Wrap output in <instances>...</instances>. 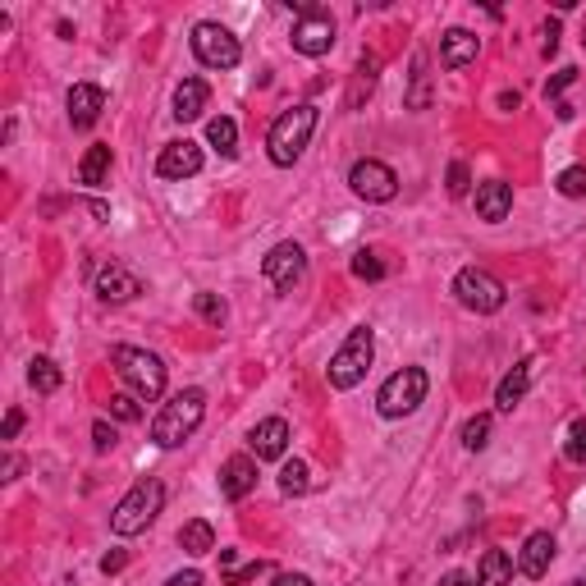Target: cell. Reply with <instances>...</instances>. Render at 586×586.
Returning a JSON list of instances; mask_svg holds the SVG:
<instances>
[{"label":"cell","mask_w":586,"mask_h":586,"mask_svg":"<svg viewBox=\"0 0 586 586\" xmlns=\"http://www.w3.org/2000/svg\"><path fill=\"white\" fill-rule=\"evenodd\" d=\"M307 486H312V472H307L303 458H293V463L280 467V490H284V495H303Z\"/></svg>","instance_id":"f546056e"},{"label":"cell","mask_w":586,"mask_h":586,"mask_svg":"<svg viewBox=\"0 0 586 586\" xmlns=\"http://www.w3.org/2000/svg\"><path fill=\"white\" fill-rule=\"evenodd\" d=\"M490 413H477V417H467V426H463V449H472V454H481V449L490 445Z\"/></svg>","instance_id":"f1b7e54d"},{"label":"cell","mask_w":586,"mask_h":586,"mask_svg":"<svg viewBox=\"0 0 586 586\" xmlns=\"http://www.w3.org/2000/svg\"><path fill=\"white\" fill-rule=\"evenodd\" d=\"M92 289H97L101 303H133L142 293V280L129 271V266H120V261H106L97 271V280H92Z\"/></svg>","instance_id":"7c38bea8"},{"label":"cell","mask_w":586,"mask_h":586,"mask_svg":"<svg viewBox=\"0 0 586 586\" xmlns=\"http://www.w3.org/2000/svg\"><path fill=\"white\" fill-rule=\"evenodd\" d=\"M110 367L120 371V380L129 385V394H138L142 403H156L165 394V362L147 348L115 344L110 348Z\"/></svg>","instance_id":"7a4b0ae2"},{"label":"cell","mask_w":586,"mask_h":586,"mask_svg":"<svg viewBox=\"0 0 586 586\" xmlns=\"http://www.w3.org/2000/svg\"><path fill=\"white\" fill-rule=\"evenodd\" d=\"M124 564H129V554H124V550H110L106 559H101V573H120Z\"/></svg>","instance_id":"7bdbcfd3"},{"label":"cell","mask_w":586,"mask_h":586,"mask_svg":"<svg viewBox=\"0 0 586 586\" xmlns=\"http://www.w3.org/2000/svg\"><path fill=\"white\" fill-rule=\"evenodd\" d=\"M554 188H559L564 197H586V165H568V170H559Z\"/></svg>","instance_id":"1f68e13d"},{"label":"cell","mask_w":586,"mask_h":586,"mask_svg":"<svg viewBox=\"0 0 586 586\" xmlns=\"http://www.w3.org/2000/svg\"><path fill=\"white\" fill-rule=\"evenodd\" d=\"M316 120H321V110L316 106H293L271 124V133H266V152H271V161L280 165V170H289V165L307 152V142H312V133H316Z\"/></svg>","instance_id":"3957f363"},{"label":"cell","mask_w":586,"mask_h":586,"mask_svg":"<svg viewBox=\"0 0 586 586\" xmlns=\"http://www.w3.org/2000/svg\"><path fill=\"white\" fill-rule=\"evenodd\" d=\"M564 458H568V463H577V467H586V422H573V426H568Z\"/></svg>","instance_id":"836d02e7"},{"label":"cell","mask_w":586,"mask_h":586,"mask_svg":"<svg viewBox=\"0 0 586 586\" xmlns=\"http://www.w3.org/2000/svg\"><path fill=\"white\" fill-rule=\"evenodd\" d=\"M554 536L550 532H532L527 541H522V550H518V573L522 577H532V582H541L545 573H550V564H554Z\"/></svg>","instance_id":"e0dca14e"},{"label":"cell","mask_w":586,"mask_h":586,"mask_svg":"<svg viewBox=\"0 0 586 586\" xmlns=\"http://www.w3.org/2000/svg\"><path fill=\"white\" fill-rule=\"evenodd\" d=\"M271 586H316V582H312L307 573H275Z\"/></svg>","instance_id":"60d3db41"},{"label":"cell","mask_w":586,"mask_h":586,"mask_svg":"<svg viewBox=\"0 0 586 586\" xmlns=\"http://www.w3.org/2000/svg\"><path fill=\"white\" fill-rule=\"evenodd\" d=\"M248 445H252V458L257 463H275V458H284V449H289V422L284 417H266V422L252 426L248 435Z\"/></svg>","instance_id":"9a60e30c"},{"label":"cell","mask_w":586,"mask_h":586,"mask_svg":"<svg viewBox=\"0 0 586 586\" xmlns=\"http://www.w3.org/2000/svg\"><path fill=\"white\" fill-rule=\"evenodd\" d=\"M527 390H532V358H522L518 367L500 380V390H495V408H500V413H513V408L527 399Z\"/></svg>","instance_id":"44dd1931"},{"label":"cell","mask_w":586,"mask_h":586,"mask_svg":"<svg viewBox=\"0 0 586 586\" xmlns=\"http://www.w3.org/2000/svg\"><path fill=\"white\" fill-rule=\"evenodd\" d=\"M568 586H586V577H573V582H568Z\"/></svg>","instance_id":"c3c4849f"},{"label":"cell","mask_w":586,"mask_h":586,"mask_svg":"<svg viewBox=\"0 0 586 586\" xmlns=\"http://www.w3.org/2000/svg\"><path fill=\"white\" fill-rule=\"evenodd\" d=\"M376 78H380V55H376V51H362V60H358V78H353V92H348V110H358V106H362V97H371Z\"/></svg>","instance_id":"cb8c5ba5"},{"label":"cell","mask_w":586,"mask_h":586,"mask_svg":"<svg viewBox=\"0 0 586 586\" xmlns=\"http://www.w3.org/2000/svg\"><path fill=\"white\" fill-rule=\"evenodd\" d=\"M193 312L202 316V321H207V326H225V316H229V307H225V298H220V293H197L193 298Z\"/></svg>","instance_id":"83f0119b"},{"label":"cell","mask_w":586,"mask_h":586,"mask_svg":"<svg viewBox=\"0 0 586 586\" xmlns=\"http://www.w3.org/2000/svg\"><path fill=\"white\" fill-rule=\"evenodd\" d=\"M348 188L362 197V202H394L399 197V174L390 170L385 161H353L348 170Z\"/></svg>","instance_id":"30bf717a"},{"label":"cell","mask_w":586,"mask_h":586,"mask_svg":"<svg viewBox=\"0 0 586 586\" xmlns=\"http://www.w3.org/2000/svg\"><path fill=\"white\" fill-rule=\"evenodd\" d=\"M110 179V147L106 142H92L87 147V156L78 161V184L83 188H101Z\"/></svg>","instance_id":"7402d4cb"},{"label":"cell","mask_w":586,"mask_h":586,"mask_svg":"<svg viewBox=\"0 0 586 586\" xmlns=\"http://www.w3.org/2000/svg\"><path fill=\"white\" fill-rule=\"evenodd\" d=\"M467 188H472L467 161H454V165H449V197H467Z\"/></svg>","instance_id":"f35d334b"},{"label":"cell","mask_w":586,"mask_h":586,"mask_svg":"<svg viewBox=\"0 0 586 586\" xmlns=\"http://www.w3.org/2000/svg\"><path fill=\"white\" fill-rule=\"evenodd\" d=\"M289 10H298V23H293V51L307 55V60H316V55H326L330 46H335V14L326 10V5H316V0H298Z\"/></svg>","instance_id":"52a82bcc"},{"label":"cell","mask_w":586,"mask_h":586,"mask_svg":"<svg viewBox=\"0 0 586 586\" xmlns=\"http://www.w3.org/2000/svg\"><path fill=\"white\" fill-rule=\"evenodd\" d=\"M477 55H481V37L467 33V28H449V33L440 37V65L445 69H463V65H472Z\"/></svg>","instance_id":"d6986e66"},{"label":"cell","mask_w":586,"mask_h":586,"mask_svg":"<svg viewBox=\"0 0 586 586\" xmlns=\"http://www.w3.org/2000/svg\"><path fill=\"white\" fill-rule=\"evenodd\" d=\"M193 55H197V60H202L207 69H239L243 46H239V37L229 33L225 23L202 19V23L193 28Z\"/></svg>","instance_id":"9c48e42d"},{"label":"cell","mask_w":586,"mask_h":586,"mask_svg":"<svg viewBox=\"0 0 586 586\" xmlns=\"http://www.w3.org/2000/svg\"><path fill=\"white\" fill-rule=\"evenodd\" d=\"M165 586H202V573H197V568H188V573H174Z\"/></svg>","instance_id":"ee69618b"},{"label":"cell","mask_w":586,"mask_h":586,"mask_svg":"<svg viewBox=\"0 0 586 586\" xmlns=\"http://www.w3.org/2000/svg\"><path fill=\"white\" fill-rule=\"evenodd\" d=\"M197 170H202V147L188 138L165 142L161 156H156V174H161V179H193Z\"/></svg>","instance_id":"4fadbf2b"},{"label":"cell","mask_w":586,"mask_h":586,"mask_svg":"<svg viewBox=\"0 0 586 586\" xmlns=\"http://www.w3.org/2000/svg\"><path fill=\"white\" fill-rule=\"evenodd\" d=\"M518 101H522L518 92H504V97H500V106H504V110H518Z\"/></svg>","instance_id":"7dc6e473"},{"label":"cell","mask_w":586,"mask_h":586,"mask_svg":"<svg viewBox=\"0 0 586 586\" xmlns=\"http://www.w3.org/2000/svg\"><path fill=\"white\" fill-rule=\"evenodd\" d=\"M0 472H5V481H19L23 458H19V454H5V467H0Z\"/></svg>","instance_id":"f6af8a7d"},{"label":"cell","mask_w":586,"mask_h":586,"mask_svg":"<svg viewBox=\"0 0 586 586\" xmlns=\"http://www.w3.org/2000/svg\"><path fill=\"white\" fill-rule=\"evenodd\" d=\"M252 490H257V458L234 454L225 467H220V495H225L229 504H239V500H248Z\"/></svg>","instance_id":"5bb4252c"},{"label":"cell","mask_w":586,"mask_h":586,"mask_svg":"<svg viewBox=\"0 0 586 586\" xmlns=\"http://www.w3.org/2000/svg\"><path fill=\"white\" fill-rule=\"evenodd\" d=\"M65 106H69V124H74V129H92V124L101 120V110H106V92H101L97 83H74Z\"/></svg>","instance_id":"2e32d148"},{"label":"cell","mask_w":586,"mask_h":586,"mask_svg":"<svg viewBox=\"0 0 586 586\" xmlns=\"http://www.w3.org/2000/svg\"><path fill=\"white\" fill-rule=\"evenodd\" d=\"M261 275L275 284V293H293V284L307 275V252L298 243H275L261 261Z\"/></svg>","instance_id":"8fae6325"},{"label":"cell","mask_w":586,"mask_h":586,"mask_svg":"<svg viewBox=\"0 0 586 586\" xmlns=\"http://www.w3.org/2000/svg\"><path fill=\"white\" fill-rule=\"evenodd\" d=\"M211 101V87L202 78H184V83L174 87V120L188 124V120H202V110Z\"/></svg>","instance_id":"ffe728a7"},{"label":"cell","mask_w":586,"mask_h":586,"mask_svg":"<svg viewBox=\"0 0 586 586\" xmlns=\"http://www.w3.org/2000/svg\"><path fill=\"white\" fill-rule=\"evenodd\" d=\"M115 445H120V435H115V426H110L106 417H101V422H92V449H97V454H110Z\"/></svg>","instance_id":"8d00e7d4"},{"label":"cell","mask_w":586,"mask_h":586,"mask_svg":"<svg viewBox=\"0 0 586 586\" xmlns=\"http://www.w3.org/2000/svg\"><path fill=\"white\" fill-rule=\"evenodd\" d=\"M266 573H271V564H266V559H252V564H243V568H234V573H225V586L257 582V577H266Z\"/></svg>","instance_id":"e575fe53"},{"label":"cell","mask_w":586,"mask_h":586,"mask_svg":"<svg viewBox=\"0 0 586 586\" xmlns=\"http://www.w3.org/2000/svg\"><path fill=\"white\" fill-rule=\"evenodd\" d=\"M509 211H513V184H504V179H486V184H477V216L486 220V225L509 220Z\"/></svg>","instance_id":"ac0fdd59"},{"label":"cell","mask_w":586,"mask_h":586,"mask_svg":"<svg viewBox=\"0 0 586 586\" xmlns=\"http://www.w3.org/2000/svg\"><path fill=\"white\" fill-rule=\"evenodd\" d=\"M554 51H559V23L550 19V23H545V46H541V55H545V60H550Z\"/></svg>","instance_id":"b9f144b4"},{"label":"cell","mask_w":586,"mask_h":586,"mask_svg":"<svg viewBox=\"0 0 586 586\" xmlns=\"http://www.w3.org/2000/svg\"><path fill=\"white\" fill-rule=\"evenodd\" d=\"M207 142L211 147H216L220 156H239V129H234V120H229V115H216V120L207 124Z\"/></svg>","instance_id":"484cf974"},{"label":"cell","mask_w":586,"mask_h":586,"mask_svg":"<svg viewBox=\"0 0 586 586\" xmlns=\"http://www.w3.org/2000/svg\"><path fill=\"white\" fill-rule=\"evenodd\" d=\"M573 83H577V69H559V74L545 83V101H554V106H559V97H564Z\"/></svg>","instance_id":"74e56055"},{"label":"cell","mask_w":586,"mask_h":586,"mask_svg":"<svg viewBox=\"0 0 586 586\" xmlns=\"http://www.w3.org/2000/svg\"><path fill=\"white\" fill-rule=\"evenodd\" d=\"M408 106H413V110L431 106V92H426V60H417V69H413V92H408Z\"/></svg>","instance_id":"d590c367"},{"label":"cell","mask_w":586,"mask_h":586,"mask_svg":"<svg viewBox=\"0 0 586 586\" xmlns=\"http://www.w3.org/2000/svg\"><path fill=\"white\" fill-rule=\"evenodd\" d=\"M19 431H23V413L19 408H10V413H5V426H0V440H14Z\"/></svg>","instance_id":"ab89813d"},{"label":"cell","mask_w":586,"mask_h":586,"mask_svg":"<svg viewBox=\"0 0 586 586\" xmlns=\"http://www.w3.org/2000/svg\"><path fill=\"white\" fill-rule=\"evenodd\" d=\"M165 509V486L156 477H142L133 481V490L124 495L120 504H115V513H110V532L115 536H138L147 532L156 518H161Z\"/></svg>","instance_id":"277c9868"},{"label":"cell","mask_w":586,"mask_h":586,"mask_svg":"<svg viewBox=\"0 0 586 586\" xmlns=\"http://www.w3.org/2000/svg\"><path fill=\"white\" fill-rule=\"evenodd\" d=\"M371 358H376V335H371V326H353L348 339L339 344V353L330 358L326 380L335 385V390H353V385H362Z\"/></svg>","instance_id":"5b68a950"},{"label":"cell","mask_w":586,"mask_h":586,"mask_svg":"<svg viewBox=\"0 0 586 586\" xmlns=\"http://www.w3.org/2000/svg\"><path fill=\"white\" fill-rule=\"evenodd\" d=\"M454 293H458V303L477 316H495L504 307V298H509V289L490 271H481V266H463L454 275Z\"/></svg>","instance_id":"ba28073f"},{"label":"cell","mask_w":586,"mask_h":586,"mask_svg":"<svg viewBox=\"0 0 586 586\" xmlns=\"http://www.w3.org/2000/svg\"><path fill=\"white\" fill-rule=\"evenodd\" d=\"M440 586H477V577H467V573H458V568H454V573L440 577Z\"/></svg>","instance_id":"bcb514c9"},{"label":"cell","mask_w":586,"mask_h":586,"mask_svg":"<svg viewBox=\"0 0 586 586\" xmlns=\"http://www.w3.org/2000/svg\"><path fill=\"white\" fill-rule=\"evenodd\" d=\"M179 545H184L188 554H211L216 550V532H211V522H202V518L184 522V527H179Z\"/></svg>","instance_id":"d4e9b609"},{"label":"cell","mask_w":586,"mask_h":586,"mask_svg":"<svg viewBox=\"0 0 586 586\" xmlns=\"http://www.w3.org/2000/svg\"><path fill=\"white\" fill-rule=\"evenodd\" d=\"M110 417H120V422H138L142 399L138 394H110Z\"/></svg>","instance_id":"d6a6232c"},{"label":"cell","mask_w":586,"mask_h":586,"mask_svg":"<svg viewBox=\"0 0 586 586\" xmlns=\"http://www.w3.org/2000/svg\"><path fill=\"white\" fill-rule=\"evenodd\" d=\"M426 390H431V376H426L422 367H403V371H394L385 385H380V394H376V408H380V417H413L417 408L426 403Z\"/></svg>","instance_id":"8992f818"},{"label":"cell","mask_w":586,"mask_h":586,"mask_svg":"<svg viewBox=\"0 0 586 586\" xmlns=\"http://www.w3.org/2000/svg\"><path fill=\"white\" fill-rule=\"evenodd\" d=\"M202 417H207V394L197 390V385H188V390H179L170 403H161V413H156V422H152V445L179 449L188 435L202 426Z\"/></svg>","instance_id":"6da1fadb"},{"label":"cell","mask_w":586,"mask_h":586,"mask_svg":"<svg viewBox=\"0 0 586 586\" xmlns=\"http://www.w3.org/2000/svg\"><path fill=\"white\" fill-rule=\"evenodd\" d=\"M513 582V559L504 550H486L477 564V586H509Z\"/></svg>","instance_id":"603a6c76"},{"label":"cell","mask_w":586,"mask_h":586,"mask_svg":"<svg viewBox=\"0 0 586 586\" xmlns=\"http://www.w3.org/2000/svg\"><path fill=\"white\" fill-rule=\"evenodd\" d=\"M353 275L376 284V280H385V261H380L371 248H362V252H353Z\"/></svg>","instance_id":"4dcf8cb0"},{"label":"cell","mask_w":586,"mask_h":586,"mask_svg":"<svg viewBox=\"0 0 586 586\" xmlns=\"http://www.w3.org/2000/svg\"><path fill=\"white\" fill-rule=\"evenodd\" d=\"M60 380H65V376H60V367H55L51 358H42V353H37V358L28 362V385H33L37 394H55V390H60Z\"/></svg>","instance_id":"4316f807"}]
</instances>
